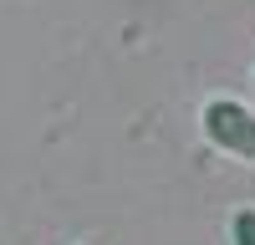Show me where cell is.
I'll return each mask as SVG.
<instances>
[{
  "instance_id": "obj_1",
  "label": "cell",
  "mask_w": 255,
  "mask_h": 245,
  "mask_svg": "<svg viewBox=\"0 0 255 245\" xmlns=\"http://www.w3.org/2000/svg\"><path fill=\"white\" fill-rule=\"evenodd\" d=\"M199 118H204V138L215 143V148L255 163V113L245 108V102H235V97H209Z\"/></svg>"
},
{
  "instance_id": "obj_2",
  "label": "cell",
  "mask_w": 255,
  "mask_h": 245,
  "mask_svg": "<svg viewBox=\"0 0 255 245\" xmlns=\"http://www.w3.org/2000/svg\"><path fill=\"white\" fill-rule=\"evenodd\" d=\"M230 240L235 245H255V210H235L230 215Z\"/></svg>"
}]
</instances>
